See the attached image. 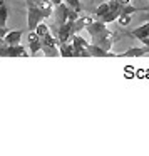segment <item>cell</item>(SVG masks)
<instances>
[{
  "label": "cell",
  "instance_id": "6da1fadb",
  "mask_svg": "<svg viewBox=\"0 0 149 156\" xmlns=\"http://www.w3.org/2000/svg\"><path fill=\"white\" fill-rule=\"evenodd\" d=\"M27 2V25L29 30H34L39 22L52 15L54 5L50 0H25Z\"/></svg>",
  "mask_w": 149,
  "mask_h": 156
},
{
  "label": "cell",
  "instance_id": "7a4b0ae2",
  "mask_svg": "<svg viewBox=\"0 0 149 156\" xmlns=\"http://www.w3.org/2000/svg\"><path fill=\"white\" fill-rule=\"evenodd\" d=\"M84 29L89 32V35H91V44H97L104 35H107L109 32H111V29L107 27V24H104L102 20H92V19L87 22V25H85Z\"/></svg>",
  "mask_w": 149,
  "mask_h": 156
},
{
  "label": "cell",
  "instance_id": "3957f363",
  "mask_svg": "<svg viewBox=\"0 0 149 156\" xmlns=\"http://www.w3.org/2000/svg\"><path fill=\"white\" fill-rule=\"evenodd\" d=\"M71 44H72V51H74V57H91L89 52H87L89 42L85 41L84 37L75 34L74 37L71 39Z\"/></svg>",
  "mask_w": 149,
  "mask_h": 156
},
{
  "label": "cell",
  "instance_id": "277c9868",
  "mask_svg": "<svg viewBox=\"0 0 149 156\" xmlns=\"http://www.w3.org/2000/svg\"><path fill=\"white\" fill-rule=\"evenodd\" d=\"M0 57H29V52L20 44L15 45H2L0 47Z\"/></svg>",
  "mask_w": 149,
  "mask_h": 156
},
{
  "label": "cell",
  "instance_id": "5b68a950",
  "mask_svg": "<svg viewBox=\"0 0 149 156\" xmlns=\"http://www.w3.org/2000/svg\"><path fill=\"white\" fill-rule=\"evenodd\" d=\"M52 14H54V25H55V27H61V25H64L65 22L69 20V19H67V14H69L67 4L61 2L59 5H55L54 10H52Z\"/></svg>",
  "mask_w": 149,
  "mask_h": 156
},
{
  "label": "cell",
  "instance_id": "8992f818",
  "mask_svg": "<svg viewBox=\"0 0 149 156\" xmlns=\"http://www.w3.org/2000/svg\"><path fill=\"white\" fill-rule=\"evenodd\" d=\"M87 52L91 57H117V54H114L112 51H104L102 47H99L95 44H91V42L87 45Z\"/></svg>",
  "mask_w": 149,
  "mask_h": 156
},
{
  "label": "cell",
  "instance_id": "52a82bcc",
  "mask_svg": "<svg viewBox=\"0 0 149 156\" xmlns=\"http://www.w3.org/2000/svg\"><path fill=\"white\" fill-rule=\"evenodd\" d=\"M29 45H30V55L35 57V55L40 52L42 42H40V37H39L34 30H29Z\"/></svg>",
  "mask_w": 149,
  "mask_h": 156
},
{
  "label": "cell",
  "instance_id": "ba28073f",
  "mask_svg": "<svg viewBox=\"0 0 149 156\" xmlns=\"http://www.w3.org/2000/svg\"><path fill=\"white\" fill-rule=\"evenodd\" d=\"M124 35H129V37L137 39V41H144L146 37H149V22H146L144 25H141V27L134 29V30L127 32V34H124Z\"/></svg>",
  "mask_w": 149,
  "mask_h": 156
},
{
  "label": "cell",
  "instance_id": "9c48e42d",
  "mask_svg": "<svg viewBox=\"0 0 149 156\" xmlns=\"http://www.w3.org/2000/svg\"><path fill=\"white\" fill-rule=\"evenodd\" d=\"M22 35H24V30H9L7 34H5V37H4V42L7 45H15V44H20V39H22Z\"/></svg>",
  "mask_w": 149,
  "mask_h": 156
},
{
  "label": "cell",
  "instance_id": "30bf717a",
  "mask_svg": "<svg viewBox=\"0 0 149 156\" xmlns=\"http://www.w3.org/2000/svg\"><path fill=\"white\" fill-rule=\"evenodd\" d=\"M146 54H147V52H146V45H144V47H131L126 52L117 54V57H142V55H146Z\"/></svg>",
  "mask_w": 149,
  "mask_h": 156
},
{
  "label": "cell",
  "instance_id": "8fae6325",
  "mask_svg": "<svg viewBox=\"0 0 149 156\" xmlns=\"http://www.w3.org/2000/svg\"><path fill=\"white\" fill-rule=\"evenodd\" d=\"M59 55H62V57H74V51H72L71 42H59Z\"/></svg>",
  "mask_w": 149,
  "mask_h": 156
},
{
  "label": "cell",
  "instance_id": "7c38bea8",
  "mask_svg": "<svg viewBox=\"0 0 149 156\" xmlns=\"http://www.w3.org/2000/svg\"><path fill=\"white\" fill-rule=\"evenodd\" d=\"M7 19H9V9L5 5V2L0 4V27H4L7 24Z\"/></svg>",
  "mask_w": 149,
  "mask_h": 156
},
{
  "label": "cell",
  "instance_id": "4fadbf2b",
  "mask_svg": "<svg viewBox=\"0 0 149 156\" xmlns=\"http://www.w3.org/2000/svg\"><path fill=\"white\" fill-rule=\"evenodd\" d=\"M64 4H67V7L74 9L75 12H79V14H81L82 9H84V5H82L81 0H64Z\"/></svg>",
  "mask_w": 149,
  "mask_h": 156
},
{
  "label": "cell",
  "instance_id": "5bb4252c",
  "mask_svg": "<svg viewBox=\"0 0 149 156\" xmlns=\"http://www.w3.org/2000/svg\"><path fill=\"white\" fill-rule=\"evenodd\" d=\"M107 10H109V4H107V2H102L97 9H94V15L99 19V17H102V15H104Z\"/></svg>",
  "mask_w": 149,
  "mask_h": 156
},
{
  "label": "cell",
  "instance_id": "9a60e30c",
  "mask_svg": "<svg viewBox=\"0 0 149 156\" xmlns=\"http://www.w3.org/2000/svg\"><path fill=\"white\" fill-rule=\"evenodd\" d=\"M116 20H117L119 24L122 25V27H127V25L131 24V15H127V14H121L117 19H116Z\"/></svg>",
  "mask_w": 149,
  "mask_h": 156
},
{
  "label": "cell",
  "instance_id": "2e32d148",
  "mask_svg": "<svg viewBox=\"0 0 149 156\" xmlns=\"http://www.w3.org/2000/svg\"><path fill=\"white\" fill-rule=\"evenodd\" d=\"M50 2H52V5H54V7H55V5H59V4H61V2H64V0H50Z\"/></svg>",
  "mask_w": 149,
  "mask_h": 156
},
{
  "label": "cell",
  "instance_id": "e0dca14e",
  "mask_svg": "<svg viewBox=\"0 0 149 156\" xmlns=\"http://www.w3.org/2000/svg\"><path fill=\"white\" fill-rule=\"evenodd\" d=\"M144 20H146V22H149V10H147V15L144 17Z\"/></svg>",
  "mask_w": 149,
  "mask_h": 156
},
{
  "label": "cell",
  "instance_id": "ac0fdd59",
  "mask_svg": "<svg viewBox=\"0 0 149 156\" xmlns=\"http://www.w3.org/2000/svg\"><path fill=\"white\" fill-rule=\"evenodd\" d=\"M146 52H147V54H149V45H146Z\"/></svg>",
  "mask_w": 149,
  "mask_h": 156
},
{
  "label": "cell",
  "instance_id": "d6986e66",
  "mask_svg": "<svg viewBox=\"0 0 149 156\" xmlns=\"http://www.w3.org/2000/svg\"><path fill=\"white\" fill-rule=\"evenodd\" d=\"M2 2H4V0H0V4H2Z\"/></svg>",
  "mask_w": 149,
  "mask_h": 156
}]
</instances>
